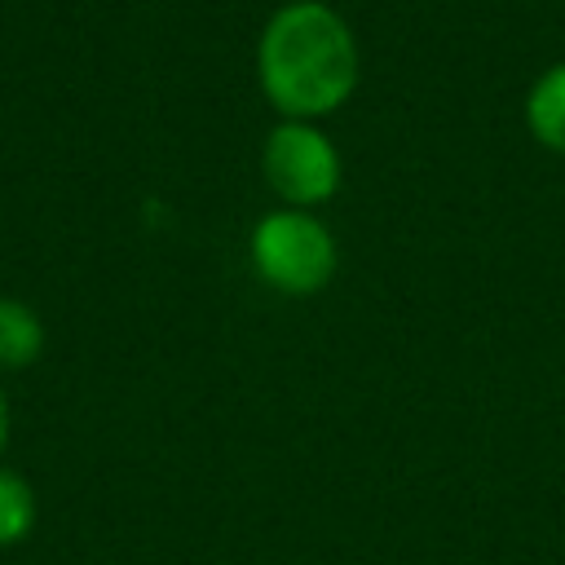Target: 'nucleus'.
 Listing matches in <instances>:
<instances>
[{
	"label": "nucleus",
	"instance_id": "nucleus-5",
	"mask_svg": "<svg viewBox=\"0 0 565 565\" xmlns=\"http://www.w3.org/2000/svg\"><path fill=\"white\" fill-rule=\"evenodd\" d=\"M44 349V322L31 305L0 296V366H31Z\"/></svg>",
	"mask_w": 565,
	"mask_h": 565
},
{
	"label": "nucleus",
	"instance_id": "nucleus-1",
	"mask_svg": "<svg viewBox=\"0 0 565 565\" xmlns=\"http://www.w3.org/2000/svg\"><path fill=\"white\" fill-rule=\"evenodd\" d=\"M362 75L353 26L327 0H291L269 13L256 44V79L282 119L335 115Z\"/></svg>",
	"mask_w": 565,
	"mask_h": 565
},
{
	"label": "nucleus",
	"instance_id": "nucleus-6",
	"mask_svg": "<svg viewBox=\"0 0 565 565\" xmlns=\"http://www.w3.org/2000/svg\"><path fill=\"white\" fill-rule=\"evenodd\" d=\"M35 490L22 472L0 468V547H18L35 530Z\"/></svg>",
	"mask_w": 565,
	"mask_h": 565
},
{
	"label": "nucleus",
	"instance_id": "nucleus-3",
	"mask_svg": "<svg viewBox=\"0 0 565 565\" xmlns=\"http://www.w3.org/2000/svg\"><path fill=\"white\" fill-rule=\"evenodd\" d=\"M260 172H265V185L282 199V207H300V212H313L322 207L335 190H340V150L335 141L309 124V119H278L265 137V150H260Z\"/></svg>",
	"mask_w": 565,
	"mask_h": 565
},
{
	"label": "nucleus",
	"instance_id": "nucleus-2",
	"mask_svg": "<svg viewBox=\"0 0 565 565\" xmlns=\"http://www.w3.org/2000/svg\"><path fill=\"white\" fill-rule=\"evenodd\" d=\"M247 256L256 278L282 296H318L340 265L335 234L313 212H300V207L265 212L252 225Z\"/></svg>",
	"mask_w": 565,
	"mask_h": 565
},
{
	"label": "nucleus",
	"instance_id": "nucleus-4",
	"mask_svg": "<svg viewBox=\"0 0 565 565\" xmlns=\"http://www.w3.org/2000/svg\"><path fill=\"white\" fill-rule=\"evenodd\" d=\"M525 128L552 154H565V62H552L525 93Z\"/></svg>",
	"mask_w": 565,
	"mask_h": 565
},
{
	"label": "nucleus",
	"instance_id": "nucleus-7",
	"mask_svg": "<svg viewBox=\"0 0 565 565\" xmlns=\"http://www.w3.org/2000/svg\"><path fill=\"white\" fill-rule=\"evenodd\" d=\"M4 441H9V402L0 393V455H4Z\"/></svg>",
	"mask_w": 565,
	"mask_h": 565
}]
</instances>
